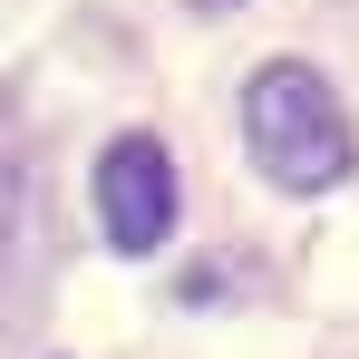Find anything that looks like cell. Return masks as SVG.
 Here are the masks:
<instances>
[{
    "mask_svg": "<svg viewBox=\"0 0 359 359\" xmlns=\"http://www.w3.org/2000/svg\"><path fill=\"white\" fill-rule=\"evenodd\" d=\"M243 136H252V156H262V175L292 184V194H320V184L350 175V117H340V97H330V78L301 59H272L252 68V88H243Z\"/></svg>",
    "mask_w": 359,
    "mask_h": 359,
    "instance_id": "cell-1",
    "label": "cell"
},
{
    "mask_svg": "<svg viewBox=\"0 0 359 359\" xmlns=\"http://www.w3.org/2000/svg\"><path fill=\"white\" fill-rule=\"evenodd\" d=\"M97 224L117 252H156L175 233V165H165L156 136H117L97 156Z\"/></svg>",
    "mask_w": 359,
    "mask_h": 359,
    "instance_id": "cell-2",
    "label": "cell"
},
{
    "mask_svg": "<svg viewBox=\"0 0 359 359\" xmlns=\"http://www.w3.org/2000/svg\"><path fill=\"white\" fill-rule=\"evenodd\" d=\"M10 214H20V175L0 165V243H10Z\"/></svg>",
    "mask_w": 359,
    "mask_h": 359,
    "instance_id": "cell-3",
    "label": "cell"
},
{
    "mask_svg": "<svg viewBox=\"0 0 359 359\" xmlns=\"http://www.w3.org/2000/svg\"><path fill=\"white\" fill-rule=\"evenodd\" d=\"M194 10H233V0H194Z\"/></svg>",
    "mask_w": 359,
    "mask_h": 359,
    "instance_id": "cell-4",
    "label": "cell"
}]
</instances>
